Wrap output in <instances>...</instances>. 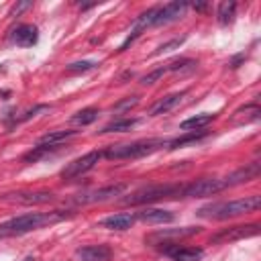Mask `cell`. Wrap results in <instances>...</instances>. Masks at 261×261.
Segmentation results:
<instances>
[{
    "instance_id": "f1b7e54d",
    "label": "cell",
    "mask_w": 261,
    "mask_h": 261,
    "mask_svg": "<svg viewBox=\"0 0 261 261\" xmlns=\"http://www.w3.org/2000/svg\"><path fill=\"white\" fill-rule=\"evenodd\" d=\"M184 41H186L184 37H179V39H171V41H167V43L159 45V47H157V51H155V55H161V53H169V51H173L175 47H179Z\"/></svg>"
},
{
    "instance_id": "6da1fadb",
    "label": "cell",
    "mask_w": 261,
    "mask_h": 261,
    "mask_svg": "<svg viewBox=\"0 0 261 261\" xmlns=\"http://www.w3.org/2000/svg\"><path fill=\"white\" fill-rule=\"evenodd\" d=\"M67 214L53 210V212H27L14 218H8L4 222H0V239H10V237H20L27 232H33L37 228H43L47 224L59 222L63 220Z\"/></svg>"
},
{
    "instance_id": "8fae6325",
    "label": "cell",
    "mask_w": 261,
    "mask_h": 261,
    "mask_svg": "<svg viewBox=\"0 0 261 261\" xmlns=\"http://www.w3.org/2000/svg\"><path fill=\"white\" fill-rule=\"evenodd\" d=\"M8 41L16 47H33L37 41H39V29L35 24H29V22H22L18 27H14L8 35Z\"/></svg>"
},
{
    "instance_id": "ffe728a7",
    "label": "cell",
    "mask_w": 261,
    "mask_h": 261,
    "mask_svg": "<svg viewBox=\"0 0 261 261\" xmlns=\"http://www.w3.org/2000/svg\"><path fill=\"white\" fill-rule=\"evenodd\" d=\"M214 118H216V114L202 112V114H196V116L186 118V120L179 124V128H181V130H186V133H190V130H204V128H206Z\"/></svg>"
},
{
    "instance_id": "2e32d148",
    "label": "cell",
    "mask_w": 261,
    "mask_h": 261,
    "mask_svg": "<svg viewBox=\"0 0 261 261\" xmlns=\"http://www.w3.org/2000/svg\"><path fill=\"white\" fill-rule=\"evenodd\" d=\"M135 214L130 212H120V214H112V216H106L100 220V226L102 228H108V230H128L133 224H135Z\"/></svg>"
},
{
    "instance_id": "ac0fdd59",
    "label": "cell",
    "mask_w": 261,
    "mask_h": 261,
    "mask_svg": "<svg viewBox=\"0 0 261 261\" xmlns=\"http://www.w3.org/2000/svg\"><path fill=\"white\" fill-rule=\"evenodd\" d=\"M6 196H12L6 200L18 202V204H45L53 200L51 192H16V194H6Z\"/></svg>"
},
{
    "instance_id": "d6986e66",
    "label": "cell",
    "mask_w": 261,
    "mask_h": 261,
    "mask_svg": "<svg viewBox=\"0 0 261 261\" xmlns=\"http://www.w3.org/2000/svg\"><path fill=\"white\" fill-rule=\"evenodd\" d=\"M259 114H261L259 104H257V102H251V104H245V106H241L239 110H234V114H232V122H234V124L257 122V120H259Z\"/></svg>"
},
{
    "instance_id": "1f68e13d",
    "label": "cell",
    "mask_w": 261,
    "mask_h": 261,
    "mask_svg": "<svg viewBox=\"0 0 261 261\" xmlns=\"http://www.w3.org/2000/svg\"><path fill=\"white\" fill-rule=\"evenodd\" d=\"M194 6V10H206L208 8V4H204V2H200V4H192Z\"/></svg>"
},
{
    "instance_id": "3957f363",
    "label": "cell",
    "mask_w": 261,
    "mask_h": 261,
    "mask_svg": "<svg viewBox=\"0 0 261 261\" xmlns=\"http://www.w3.org/2000/svg\"><path fill=\"white\" fill-rule=\"evenodd\" d=\"M167 145H169V139H141V141H133V143L110 145L102 153V157H106V159H139V157L151 155Z\"/></svg>"
},
{
    "instance_id": "9a60e30c",
    "label": "cell",
    "mask_w": 261,
    "mask_h": 261,
    "mask_svg": "<svg viewBox=\"0 0 261 261\" xmlns=\"http://www.w3.org/2000/svg\"><path fill=\"white\" fill-rule=\"evenodd\" d=\"M135 218L145 224H167L173 220V212L163 210V208H143L135 212Z\"/></svg>"
},
{
    "instance_id": "52a82bcc",
    "label": "cell",
    "mask_w": 261,
    "mask_h": 261,
    "mask_svg": "<svg viewBox=\"0 0 261 261\" xmlns=\"http://www.w3.org/2000/svg\"><path fill=\"white\" fill-rule=\"evenodd\" d=\"M102 159V153L100 151H90L73 161H69L63 169H61V177L63 179H73V177H80L84 173H88L90 169H94L98 165V161Z\"/></svg>"
},
{
    "instance_id": "603a6c76",
    "label": "cell",
    "mask_w": 261,
    "mask_h": 261,
    "mask_svg": "<svg viewBox=\"0 0 261 261\" xmlns=\"http://www.w3.org/2000/svg\"><path fill=\"white\" fill-rule=\"evenodd\" d=\"M77 130H53V133H47L39 139V145H63L67 139L75 137Z\"/></svg>"
},
{
    "instance_id": "83f0119b",
    "label": "cell",
    "mask_w": 261,
    "mask_h": 261,
    "mask_svg": "<svg viewBox=\"0 0 261 261\" xmlns=\"http://www.w3.org/2000/svg\"><path fill=\"white\" fill-rule=\"evenodd\" d=\"M165 73H167V65H165V67H157V69H153L151 73L143 75V77H141V84H143V86H151V84H155V82H157L161 75H165Z\"/></svg>"
},
{
    "instance_id": "277c9868",
    "label": "cell",
    "mask_w": 261,
    "mask_h": 261,
    "mask_svg": "<svg viewBox=\"0 0 261 261\" xmlns=\"http://www.w3.org/2000/svg\"><path fill=\"white\" fill-rule=\"evenodd\" d=\"M181 186H184V184H181ZM181 186H179V184H157V186H147V188H141V190L133 192L130 196L122 198V204L139 206V204L159 202V200H165V198H181Z\"/></svg>"
},
{
    "instance_id": "e0dca14e",
    "label": "cell",
    "mask_w": 261,
    "mask_h": 261,
    "mask_svg": "<svg viewBox=\"0 0 261 261\" xmlns=\"http://www.w3.org/2000/svg\"><path fill=\"white\" fill-rule=\"evenodd\" d=\"M184 96H186V92H175V94H167V96L159 98V100L151 106L149 116H159V114H165V112L173 110V108L181 102V98H184Z\"/></svg>"
},
{
    "instance_id": "8992f818",
    "label": "cell",
    "mask_w": 261,
    "mask_h": 261,
    "mask_svg": "<svg viewBox=\"0 0 261 261\" xmlns=\"http://www.w3.org/2000/svg\"><path fill=\"white\" fill-rule=\"evenodd\" d=\"M259 228L261 226L257 222H251V224H234V226L222 228L216 234H212L210 237V243H214V245H226V243H234V241H241V239L257 237L259 234Z\"/></svg>"
},
{
    "instance_id": "7a4b0ae2",
    "label": "cell",
    "mask_w": 261,
    "mask_h": 261,
    "mask_svg": "<svg viewBox=\"0 0 261 261\" xmlns=\"http://www.w3.org/2000/svg\"><path fill=\"white\" fill-rule=\"evenodd\" d=\"M259 206H261L259 196H245V198L230 200V202L206 204V206L196 210V216L206 218V220H226V218H234V216H241L247 212H255Z\"/></svg>"
},
{
    "instance_id": "9c48e42d",
    "label": "cell",
    "mask_w": 261,
    "mask_h": 261,
    "mask_svg": "<svg viewBox=\"0 0 261 261\" xmlns=\"http://www.w3.org/2000/svg\"><path fill=\"white\" fill-rule=\"evenodd\" d=\"M161 245L163 247H159V251L173 261H202L204 257V251L200 247H179L173 243H161Z\"/></svg>"
},
{
    "instance_id": "7c38bea8",
    "label": "cell",
    "mask_w": 261,
    "mask_h": 261,
    "mask_svg": "<svg viewBox=\"0 0 261 261\" xmlns=\"http://www.w3.org/2000/svg\"><path fill=\"white\" fill-rule=\"evenodd\" d=\"M200 232V226H181V228H163V230H157L153 234H149L145 241L147 243H169V239H181V237H192V234H198Z\"/></svg>"
},
{
    "instance_id": "f546056e",
    "label": "cell",
    "mask_w": 261,
    "mask_h": 261,
    "mask_svg": "<svg viewBox=\"0 0 261 261\" xmlns=\"http://www.w3.org/2000/svg\"><path fill=\"white\" fill-rule=\"evenodd\" d=\"M137 96H133V98H126V100H122V102H118L112 110H116V112H120V110H128V108H133V106H137Z\"/></svg>"
},
{
    "instance_id": "484cf974",
    "label": "cell",
    "mask_w": 261,
    "mask_h": 261,
    "mask_svg": "<svg viewBox=\"0 0 261 261\" xmlns=\"http://www.w3.org/2000/svg\"><path fill=\"white\" fill-rule=\"evenodd\" d=\"M98 108H94V106H88V108H82V110H77L73 116H71V122L73 124H82V126H88V124H92L96 118H98Z\"/></svg>"
},
{
    "instance_id": "4dcf8cb0",
    "label": "cell",
    "mask_w": 261,
    "mask_h": 261,
    "mask_svg": "<svg viewBox=\"0 0 261 261\" xmlns=\"http://www.w3.org/2000/svg\"><path fill=\"white\" fill-rule=\"evenodd\" d=\"M29 6H31L29 2H22V4H18V6H14V8H12V12H16V14H18L20 10H24V8H29Z\"/></svg>"
},
{
    "instance_id": "d4e9b609",
    "label": "cell",
    "mask_w": 261,
    "mask_h": 261,
    "mask_svg": "<svg viewBox=\"0 0 261 261\" xmlns=\"http://www.w3.org/2000/svg\"><path fill=\"white\" fill-rule=\"evenodd\" d=\"M137 122H139L137 118H116V120L108 122L100 133H102V135H106V133H126V130H130Z\"/></svg>"
},
{
    "instance_id": "4316f807",
    "label": "cell",
    "mask_w": 261,
    "mask_h": 261,
    "mask_svg": "<svg viewBox=\"0 0 261 261\" xmlns=\"http://www.w3.org/2000/svg\"><path fill=\"white\" fill-rule=\"evenodd\" d=\"M98 63L96 61H90V59H84V61H73L67 65V73H86L90 69H94Z\"/></svg>"
},
{
    "instance_id": "44dd1931",
    "label": "cell",
    "mask_w": 261,
    "mask_h": 261,
    "mask_svg": "<svg viewBox=\"0 0 261 261\" xmlns=\"http://www.w3.org/2000/svg\"><path fill=\"white\" fill-rule=\"evenodd\" d=\"M59 149H61V145H39V143H37V147H33L31 151H27V153L22 155V161H24V163H37V161H41V159H45V157L57 153Z\"/></svg>"
},
{
    "instance_id": "30bf717a",
    "label": "cell",
    "mask_w": 261,
    "mask_h": 261,
    "mask_svg": "<svg viewBox=\"0 0 261 261\" xmlns=\"http://www.w3.org/2000/svg\"><path fill=\"white\" fill-rule=\"evenodd\" d=\"M188 2H169L165 6H159L157 12H155V20H153V27H161V24H169V22H175L179 20L186 10H188Z\"/></svg>"
},
{
    "instance_id": "4fadbf2b",
    "label": "cell",
    "mask_w": 261,
    "mask_h": 261,
    "mask_svg": "<svg viewBox=\"0 0 261 261\" xmlns=\"http://www.w3.org/2000/svg\"><path fill=\"white\" fill-rule=\"evenodd\" d=\"M75 257L80 261H110L112 249L108 245H84L75 249Z\"/></svg>"
},
{
    "instance_id": "ba28073f",
    "label": "cell",
    "mask_w": 261,
    "mask_h": 261,
    "mask_svg": "<svg viewBox=\"0 0 261 261\" xmlns=\"http://www.w3.org/2000/svg\"><path fill=\"white\" fill-rule=\"evenodd\" d=\"M124 190H126V184H110V186H104V188H98V190H90V192H86V194H80L77 204L106 202V200H112V198L120 196Z\"/></svg>"
},
{
    "instance_id": "5bb4252c",
    "label": "cell",
    "mask_w": 261,
    "mask_h": 261,
    "mask_svg": "<svg viewBox=\"0 0 261 261\" xmlns=\"http://www.w3.org/2000/svg\"><path fill=\"white\" fill-rule=\"evenodd\" d=\"M259 175V163L257 161H251V163H245L243 167L234 169L232 173H228L224 177V184L226 188H232V186H239V184H245V181H251Z\"/></svg>"
},
{
    "instance_id": "5b68a950",
    "label": "cell",
    "mask_w": 261,
    "mask_h": 261,
    "mask_svg": "<svg viewBox=\"0 0 261 261\" xmlns=\"http://www.w3.org/2000/svg\"><path fill=\"white\" fill-rule=\"evenodd\" d=\"M226 190L224 177H202L181 186V198H208Z\"/></svg>"
},
{
    "instance_id": "cb8c5ba5",
    "label": "cell",
    "mask_w": 261,
    "mask_h": 261,
    "mask_svg": "<svg viewBox=\"0 0 261 261\" xmlns=\"http://www.w3.org/2000/svg\"><path fill=\"white\" fill-rule=\"evenodd\" d=\"M234 16H237V2H222V4H218L216 20H218L222 27L230 24V22L234 20Z\"/></svg>"
},
{
    "instance_id": "7402d4cb",
    "label": "cell",
    "mask_w": 261,
    "mask_h": 261,
    "mask_svg": "<svg viewBox=\"0 0 261 261\" xmlns=\"http://www.w3.org/2000/svg\"><path fill=\"white\" fill-rule=\"evenodd\" d=\"M206 135H208L206 130H190V133H184L181 137L171 139V141H169V145H167V149H171V151H173V149L186 147V145H190V143H198V141H202Z\"/></svg>"
}]
</instances>
